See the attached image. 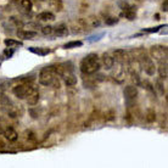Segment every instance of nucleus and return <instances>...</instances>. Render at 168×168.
<instances>
[{
  "mask_svg": "<svg viewBox=\"0 0 168 168\" xmlns=\"http://www.w3.org/2000/svg\"><path fill=\"white\" fill-rule=\"evenodd\" d=\"M129 57L132 58V60H135V61H140L144 56L146 55L147 53H146V50L144 49V48H135V49H132L129 53Z\"/></svg>",
  "mask_w": 168,
  "mask_h": 168,
  "instance_id": "10",
  "label": "nucleus"
},
{
  "mask_svg": "<svg viewBox=\"0 0 168 168\" xmlns=\"http://www.w3.org/2000/svg\"><path fill=\"white\" fill-rule=\"evenodd\" d=\"M2 134L5 135V138L9 140V141H16V140H17V137H18V134L16 133V130H15L14 128H11V127L5 128Z\"/></svg>",
  "mask_w": 168,
  "mask_h": 168,
  "instance_id": "16",
  "label": "nucleus"
},
{
  "mask_svg": "<svg viewBox=\"0 0 168 168\" xmlns=\"http://www.w3.org/2000/svg\"><path fill=\"white\" fill-rule=\"evenodd\" d=\"M53 33H54L55 35H57V37H66V35H68V33H70V28L67 27V25L61 23V25H57L56 27H54Z\"/></svg>",
  "mask_w": 168,
  "mask_h": 168,
  "instance_id": "13",
  "label": "nucleus"
},
{
  "mask_svg": "<svg viewBox=\"0 0 168 168\" xmlns=\"http://www.w3.org/2000/svg\"><path fill=\"white\" fill-rule=\"evenodd\" d=\"M57 76L62 77L66 85L68 86H73L77 84V77L74 74V68H73V65L71 62H62V63H58L54 66Z\"/></svg>",
  "mask_w": 168,
  "mask_h": 168,
  "instance_id": "1",
  "label": "nucleus"
},
{
  "mask_svg": "<svg viewBox=\"0 0 168 168\" xmlns=\"http://www.w3.org/2000/svg\"><path fill=\"white\" fill-rule=\"evenodd\" d=\"M37 18L39 21H54L55 20V15L50 11H43L37 16Z\"/></svg>",
  "mask_w": 168,
  "mask_h": 168,
  "instance_id": "19",
  "label": "nucleus"
},
{
  "mask_svg": "<svg viewBox=\"0 0 168 168\" xmlns=\"http://www.w3.org/2000/svg\"><path fill=\"white\" fill-rule=\"evenodd\" d=\"M158 73L161 78H167V61H161L158 62Z\"/></svg>",
  "mask_w": 168,
  "mask_h": 168,
  "instance_id": "21",
  "label": "nucleus"
},
{
  "mask_svg": "<svg viewBox=\"0 0 168 168\" xmlns=\"http://www.w3.org/2000/svg\"><path fill=\"white\" fill-rule=\"evenodd\" d=\"M123 93H124V98L127 99V101H133L138 96V89L134 85H127Z\"/></svg>",
  "mask_w": 168,
  "mask_h": 168,
  "instance_id": "9",
  "label": "nucleus"
},
{
  "mask_svg": "<svg viewBox=\"0 0 168 168\" xmlns=\"http://www.w3.org/2000/svg\"><path fill=\"white\" fill-rule=\"evenodd\" d=\"M83 45V42L81 40H73V42H70L67 44L63 45V49H74V48H79Z\"/></svg>",
  "mask_w": 168,
  "mask_h": 168,
  "instance_id": "23",
  "label": "nucleus"
},
{
  "mask_svg": "<svg viewBox=\"0 0 168 168\" xmlns=\"http://www.w3.org/2000/svg\"><path fill=\"white\" fill-rule=\"evenodd\" d=\"M105 22H106V25H116L117 22H118V18L117 17H106V20H105Z\"/></svg>",
  "mask_w": 168,
  "mask_h": 168,
  "instance_id": "30",
  "label": "nucleus"
},
{
  "mask_svg": "<svg viewBox=\"0 0 168 168\" xmlns=\"http://www.w3.org/2000/svg\"><path fill=\"white\" fill-rule=\"evenodd\" d=\"M4 54L7 56V57H11L12 54H14V50H12V49H10V48H9V49H5V50H4Z\"/></svg>",
  "mask_w": 168,
  "mask_h": 168,
  "instance_id": "32",
  "label": "nucleus"
},
{
  "mask_svg": "<svg viewBox=\"0 0 168 168\" xmlns=\"http://www.w3.org/2000/svg\"><path fill=\"white\" fill-rule=\"evenodd\" d=\"M20 4L21 6L26 10V11H30L32 10V0H20Z\"/></svg>",
  "mask_w": 168,
  "mask_h": 168,
  "instance_id": "26",
  "label": "nucleus"
},
{
  "mask_svg": "<svg viewBox=\"0 0 168 168\" xmlns=\"http://www.w3.org/2000/svg\"><path fill=\"white\" fill-rule=\"evenodd\" d=\"M12 1H18V0H12Z\"/></svg>",
  "mask_w": 168,
  "mask_h": 168,
  "instance_id": "36",
  "label": "nucleus"
},
{
  "mask_svg": "<svg viewBox=\"0 0 168 168\" xmlns=\"http://www.w3.org/2000/svg\"><path fill=\"white\" fill-rule=\"evenodd\" d=\"M101 63H102V66L106 68V70H111L112 67H113V65H114V60H113V57L112 55H110L109 53H104L102 56H101Z\"/></svg>",
  "mask_w": 168,
  "mask_h": 168,
  "instance_id": "12",
  "label": "nucleus"
},
{
  "mask_svg": "<svg viewBox=\"0 0 168 168\" xmlns=\"http://www.w3.org/2000/svg\"><path fill=\"white\" fill-rule=\"evenodd\" d=\"M85 22H86V26L88 28H96L100 26V20L98 17H94V16H90L88 18H85Z\"/></svg>",
  "mask_w": 168,
  "mask_h": 168,
  "instance_id": "20",
  "label": "nucleus"
},
{
  "mask_svg": "<svg viewBox=\"0 0 168 168\" xmlns=\"http://www.w3.org/2000/svg\"><path fill=\"white\" fill-rule=\"evenodd\" d=\"M50 6H51V9H54L55 11L60 12V11L63 9L62 0H51V1H50Z\"/></svg>",
  "mask_w": 168,
  "mask_h": 168,
  "instance_id": "22",
  "label": "nucleus"
},
{
  "mask_svg": "<svg viewBox=\"0 0 168 168\" xmlns=\"http://www.w3.org/2000/svg\"><path fill=\"white\" fill-rule=\"evenodd\" d=\"M27 104L28 105H30V106H34V105H37L38 104V101H39V91H38V89L37 88H34L29 94L27 95Z\"/></svg>",
  "mask_w": 168,
  "mask_h": 168,
  "instance_id": "15",
  "label": "nucleus"
},
{
  "mask_svg": "<svg viewBox=\"0 0 168 168\" xmlns=\"http://www.w3.org/2000/svg\"><path fill=\"white\" fill-rule=\"evenodd\" d=\"M112 57L116 62L118 63H128L130 57H129V54L127 53L126 50L123 49H116L112 51Z\"/></svg>",
  "mask_w": 168,
  "mask_h": 168,
  "instance_id": "8",
  "label": "nucleus"
},
{
  "mask_svg": "<svg viewBox=\"0 0 168 168\" xmlns=\"http://www.w3.org/2000/svg\"><path fill=\"white\" fill-rule=\"evenodd\" d=\"M27 135H28V139H30V140H35V137H34V134H33L32 132H28Z\"/></svg>",
  "mask_w": 168,
  "mask_h": 168,
  "instance_id": "33",
  "label": "nucleus"
},
{
  "mask_svg": "<svg viewBox=\"0 0 168 168\" xmlns=\"http://www.w3.org/2000/svg\"><path fill=\"white\" fill-rule=\"evenodd\" d=\"M101 67V61L96 54H89L84 58H82L79 63L81 72L84 74H94L96 73Z\"/></svg>",
  "mask_w": 168,
  "mask_h": 168,
  "instance_id": "2",
  "label": "nucleus"
},
{
  "mask_svg": "<svg viewBox=\"0 0 168 168\" xmlns=\"http://www.w3.org/2000/svg\"><path fill=\"white\" fill-rule=\"evenodd\" d=\"M163 27H166V25L163 26H157V27H151V28H145L144 29V32H146V33H155V32H158L161 28H163Z\"/></svg>",
  "mask_w": 168,
  "mask_h": 168,
  "instance_id": "29",
  "label": "nucleus"
},
{
  "mask_svg": "<svg viewBox=\"0 0 168 168\" xmlns=\"http://www.w3.org/2000/svg\"><path fill=\"white\" fill-rule=\"evenodd\" d=\"M53 30H54V27H51V26H44V27H42V33L44 35H51Z\"/></svg>",
  "mask_w": 168,
  "mask_h": 168,
  "instance_id": "28",
  "label": "nucleus"
},
{
  "mask_svg": "<svg viewBox=\"0 0 168 168\" xmlns=\"http://www.w3.org/2000/svg\"><path fill=\"white\" fill-rule=\"evenodd\" d=\"M150 55L151 58L161 62V61H167V46L162 45H154L150 48Z\"/></svg>",
  "mask_w": 168,
  "mask_h": 168,
  "instance_id": "4",
  "label": "nucleus"
},
{
  "mask_svg": "<svg viewBox=\"0 0 168 168\" xmlns=\"http://www.w3.org/2000/svg\"><path fill=\"white\" fill-rule=\"evenodd\" d=\"M155 118H156L155 110H152V109H149V110H147V113H146V121H147V122H154Z\"/></svg>",
  "mask_w": 168,
  "mask_h": 168,
  "instance_id": "27",
  "label": "nucleus"
},
{
  "mask_svg": "<svg viewBox=\"0 0 168 168\" xmlns=\"http://www.w3.org/2000/svg\"><path fill=\"white\" fill-rule=\"evenodd\" d=\"M28 50H29L30 53L37 54V55H39V56H45L51 53V50L48 49V48H35V46H30V48H28Z\"/></svg>",
  "mask_w": 168,
  "mask_h": 168,
  "instance_id": "18",
  "label": "nucleus"
},
{
  "mask_svg": "<svg viewBox=\"0 0 168 168\" xmlns=\"http://www.w3.org/2000/svg\"><path fill=\"white\" fill-rule=\"evenodd\" d=\"M139 62H140V67H142V70L145 71V73H147L149 76H154L155 72H156V66H155L154 60L150 56L146 54L140 60Z\"/></svg>",
  "mask_w": 168,
  "mask_h": 168,
  "instance_id": "6",
  "label": "nucleus"
},
{
  "mask_svg": "<svg viewBox=\"0 0 168 168\" xmlns=\"http://www.w3.org/2000/svg\"><path fill=\"white\" fill-rule=\"evenodd\" d=\"M4 129H5V128L2 127V124H1V122H0V134H2V133H4Z\"/></svg>",
  "mask_w": 168,
  "mask_h": 168,
  "instance_id": "35",
  "label": "nucleus"
},
{
  "mask_svg": "<svg viewBox=\"0 0 168 168\" xmlns=\"http://www.w3.org/2000/svg\"><path fill=\"white\" fill-rule=\"evenodd\" d=\"M130 77H132V81L137 84V85H140L141 81H140V77H139L138 71H135V70H133V68H132V70H130Z\"/></svg>",
  "mask_w": 168,
  "mask_h": 168,
  "instance_id": "24",
  "label": "nucleus"
},
{
  "mask_svg": "<svg viewBox=\"0 0 168 168\" xmlns=\"http://www.w3.org/2000/svg\"><path fill=\"white\" fill-rule=\"evenodd\" d=\"M71 32L73 34H79V33H84L88 26H86V22H85V18H77L74 21H72L71 23Z\"/></svg>",
  "mask_w": 168,
  "mask_h": 168,
  "instance_id": "7",
  "label": "nucleus"
},
{
  "mask_svg": "<svg viewBox=\"0 0 168 168\" xmlns=\"http://www.w3.org/2000/svg\"><path fill=\"white\" fill-rule=\"evenodd\" d=\"M118 5H119V7H121L122 10H124V9H127V7L129 6V4L127 2L126 0H123V1H119V2H118Z\"/></svg>",
  "mask_w": 168,
  "mask_h": 168,
  "instance_id": "31",
  "label": "nucleus"
},
{
  "mask_svg": "<svg viewBox=\"0 0 168 168\" xmlns=\"http://www.w3.org/2000/svg\"><path fill=\"white\" fill-rule=\"evenodd\" d=\"M37 35H38V33L33 32V30H23V29L17 30V37L22 40H32L34 38H37Z\"/></svg>",
  "mask_w": 168,
  "mask_h": 168,
  "instance_id": "11",
  "label": "nucleus"
},
{
  "mask_svg": "<svg viewBox=\"0 0 168 168\" xmlns=\"http://www.w3.org/2000/svg\"><path fill=\"white\" fill-rule=\"evenodd\" d=\"M35 86L30 85V84H20V85H16L14 89H12V93L16 98L18 99H26L27 95L34 89Z\"/></svg>",
  "mask_w": 168,
  "mask_h": 168,
  "instance_id": "5",
  "label": "nucleus"
},
{
  "mask_svg": "<svg viewBox=\"0 0 168 168\" xmlns=\"http://www.w3.org/2000/svg\"><path fill=\"white\" fill-rule=\"evenodd\" d=\"M162 10H163L165 12H167V0L163 2V9H162Z\"/></svg>",
  "mask_w": 168,
  "mask_h": 168,
  "instance_id": "34",
  "label": "nucleus"
},
{
  "mask_svg": "<svg viewBox=\"0 0 168 168\" xmlns=\"http://www.w3.org/2000/svg\"><path fill=\"white\" fill-rule=\"evenodd\" d=\"M121 17H126L127 20L133 21L137 18V7L134 6H128L127 9H124L121 14Z\"/></svg>",
  "mask_w": 168,
  "mask_h": 168,
  "instance_id": "14",
  "label": "nucleus"
},
{
  "mask_svg": "<svg viewBox=\"0 0 168 168\" xmlns=\"http://www.w3.org/2000/svg\"><path fill=\"white\" fill-rule=\"evenodd\" d=\"M39 83L43 85H54L55 88H60V82L57 79V73H56L54 66L44 67L39 73Z\"/></svg>",
  "mask_w": 168,
  "mask_h": 168,
  "instance_id": "3",
  "label": "nucleus"
},
{
  "mask_svg": "<svg viewBox=\"0 0 168 168\" xmlns=\"http://www.w3.org/2000/svg\"><path fill=\"white\" fill-rule=\"evenodd\" d=\"M119 66L118 67H116V70L113 72V76H114V79H117L119 83L121 82H123V79H124V76H126V72H124V68L122 67L123 66V63H118Z\"/></svg>",
  "mask_w": 168,
  "mask_h": 168,
  "instance_id": "17",
  "label": "nucleus"
},
{
  "mask_svg": "<svg viewBox=\"0 0 168 168\" xmlns=\"http://www.w3.org/2000/svg\"><path fill=\"white\" fill-rule=\"evenodd\" d=\"M5 43V45L7 46V48H12V46H21L22 45V42H20V40H14V39H5L4 40Z\"/></svg>",
  "mask_w": 168,
  "mask_h": 168,
  "instance_id": "25",
  "label": "nucleus"
}]
</instances>
